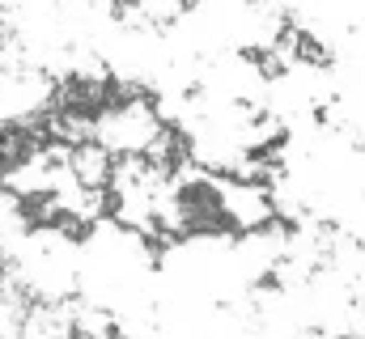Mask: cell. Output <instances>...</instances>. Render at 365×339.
<instances>
[{
	"mask_svg": "<svg viewBox=\"0 0 365 339\" xmlns=\"http://www.w3.org/2000/svg\"><path fill=\"white\" fill-rule=\"evenodd\" d=\"M68 170L81 187L90 191H106L110 187V174H115V153L98 140H86V145H73V157H68Z\"/></svg>",
	"mask_w": 365,
	"mask_h": 339,
	"instance_id": "cell-1",
	"label": "cell"
}]
</instances>
